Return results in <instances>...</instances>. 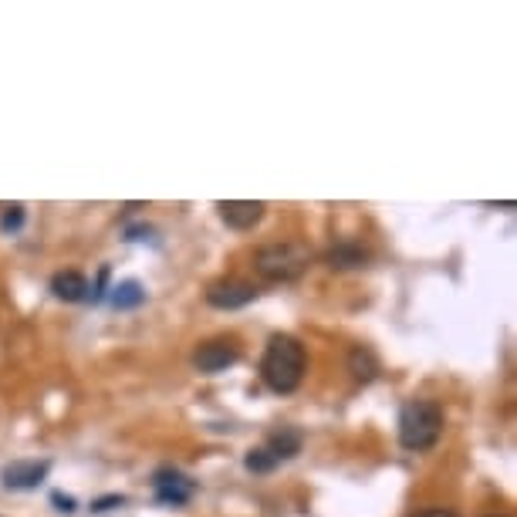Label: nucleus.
Masks as SVG:
<instances>
[{"label": "nucleus", "instance_id": "obj_6", "mask_svg": "<svg viewBox=\"0 0 517 517\" xmlns=\"http://www.w3.org/2000/svg\"><path fill=\"white\" fill-rule=\"evenodd\" d=\"M153 487H156V501L159 504H169V507H183L190 504L196 484L190 477H183L180 470H159L153 477Z\"/></svg>", "mask_w": 517, "mask_h": 517}, {"label": "nucleus", "instance_id": "obj_8", "mask_svg": "<svg viewBox=\"0 0 517 517\" xmlns=\"http://www.w3.org/2000/svg\"><path fill=\"white\" fill-rule=\"evenodd\" d=\"M217 210H220V220H224L227 227L251 230L254 224H261L267 207L261 200H224V203H217Z\"/></svg>", "mask_w": 517, "mask_h": 517}, {"label": "nucleus", "instance_id": "obj_15", "mask_svg": "<svg viewBox=\"0 0 517 517\" xmlns=\"http://www.w3.org/2000/svg\"><path fill=\"white\" fill-rule=\"evenodd\" d=\"M21 224H24V207H21V203H14V207H7L4 217H0V230L14 234V230H21Z\"/></svg>", "mask_w": 517, "mask_h": 517}, {"label": "nucleus", "instance_id": "obj_16", "mask_svg": "<svg viewBox=\"0 0 517 517\" xmlns=\"http://www.w3.org/2000/svg\"><path fill=\"white\" fill-rule=\"evenodd\" d=\"M51 504H55V507H58V511H61V514H75V511H78L75 497L61 494V490H55V494H51Z\"/></svg>", "mask_w": 517, "mask_h": 517}, {"label": "nucleus", "instance_id": "obj_3", "mask_svg": "<svg viewBox=\"0 0 517 517\" xmlns=\"http://www.w3.org/2000/svg\"><path fill=\"white\" fill-rule=\"evenodd\" d=\"M308 264L311 254L301 244H267L254 254V271L271 284L298 281L308 271Z\"/></svg>", "mask_w": 517, "mask_h": 517}, {"label": "nucleus", "instance_id": "obj_13", "mask_svg": "<svg viewBox=\"0 0 517 517\" xmlns=\"http://www.w3.org/2000/svg\"><path fill=\"white\" fill-rule=\"evenodd\" d=\"M146 301V291H142L139 281H122L112 288V305L119 311H129V308H139Z\"/></svg>", "mask_w": 517, "mask_h": 517}, {"label": "nucleus", "instance_id": "obj_2", "mask_svg": "<svg viewBox=\"0 0 517 517\" xmlns=\"http://www.w3.org/2000/svg\"><path fill=\"white\" fill-rule=\"evenodd\" d=\"M443 433V409L433 403V399H413V403L403 406L399 413V443L403 450L423 453L436 447Z\"/></svg>", "mask_w": 517, "mask_h": 517}, {"label": "nucleus", "instance_id": "obj_5", "mask_svg": "<svg viewBox=\"0 0 517 517\" xmlns=\"http://www.w3.org/2000/svg\"><path fill=\"white\" fill-rule=\"evenodd\" d=\"M237 359H240V349L234 338H210V342H203L200 349H196L193 365L200 372H224Z\"/></svg>", "mask_w": 517, "mask_h": 517}, {"label": "nucleus", "instance_id": "obj_11", "mask_svg": "<svg viewBox=\"0 0 517 517\" xmlns=\"http://www.w3.org/2000/svg\"><path fill=\"white\" fill-rule=\"evenodd\" d=\"M301 443H305V436L301 430H294V426H278V430L267 433V453H271L274 460H291L294 453H301Z\"/></svg>", "mask_w": 517, "mask_h": 517}, {"label": "nucleus", "instance_id": "obj_14", "mask_svg": "<svg viewBox=\"0 0 517 517\" xmlns=\"http://www.w3.org/2000/svg\"><path fill=\"white\" fill-rule=\"evenodd\" d=\"M244 467L251 470V474H271V470L278 467V460H274L264 447H254V450H247Z\"/></svg>", "mask_w": 517, "mask_h": 517}, {"label": "nucleus", "instance_id": "obj_9", "mask_svg": "<svg viewBox=\"0 0 517 517\" xmlns=\"http://www.w3.org/2000/svg\"><path fill=\"white\" fill-rule=\"evenodd\" d=\"M325 264L332 271H355V267L369 264V251L362 244H355V240H338V244L325 251Z\"/></svg>", "mask_w": 517, "mask_h": 517}, {"label": "nucleus", "instance_id": "obj_19", "mask_svg": "<svg viewBox=\"0 0 517 517\" xmlns=\"http://www.w3.org/2000/svg\"><path fill=\"white\" fill-rule=\"evenodd\" d=\"M490 517H501V514H490Z\"/></svg>", "mask_w": 517, "mask_h": 517}, {"label": "nucleus", "instance_id": "obj_17", "mask_svg": "<svg viewBox=\"0 0 517 517\" xmlns=\"http://www.w3.org/2000/svg\"><path fill=\"white\" fill-rule=\"evenodd\" d=\"M122 504H126V497L109 494V497H98V501L92 504V511H112V507H122Z\"/></svg>", "mask_w": 517, "mask_h": 517}, {"label": "nucleus", "instance_id": "obj_18", "mask_svg": "<svg viewBox=\"0 0 517 517\" xmlns=\"http://www.w3.org/2000/svg\"><path fill=\"white\" fill-rule=\"evenodd\" d=\"M416 517H457L453 511H443V507H436V511H423V514H416Z\"/></svg>", "mask_w": 517, "mask_h": 517}, {"label": "nucleus", "instance_id": "obj_12", "mask_svg": "<svg viewBox=\"0 0 517 517\" xmlns=\"http://www.w3.org/2000/svg\"><path fill=\"white\" fill-rule=\"evenodd\" d=\"M349 372L355 382H372L379 376V359L372 355V349H365V345H355V349L349 352Z\"/></svg>", "mask_w": 517, "mask_h": 517}, {"label": "nucleus", "instance_id": "obj_4", "mask_svg": "<svg viewBox=\"0 0 517 517\" xmlns=\"http://www.w3.org/2000/svg\"><path fill=\"white\" fill-rule=\"evenodd\" d=\"M257 284L251 281H240V278H224V281H213L207 288V305L220 308V311H234L257 301Z\"/></svg>", "mask_w": 517, "mask_h": 517}, {"label": "nucleus", "instance_id": "obj_10", "mask_svg": "<svg viewBox=\"0 0 517 517\" xmlns=\"http://www.w3.org/2000/svg\"><path fill=\"white\" fill-rule=\"evenodd\" d=\"M51 291H55L58 301H68V305H75V301H85L92 288H88V278L78 271H61L51 278Z\"/></svg>", "mask_w": 517, "mask_h": 517}, {"label": "nucleus", "instance_id": "obj_1", "mask_svg": "<svg viewBox=\"0 0 517 517\" xmlns=\"http://www.w3.org/2000/svg\"><path fill=\"white\" fill-rule=\"evenodd\" d=\"M305 345L291 335H274L264 349V359H261V379L264 386L278 396H288L301 386L305 379Z\"/></svg>", "mask_w": 517, "mask_h": 517}, {"label": "nucleus", "instance_id": "obj_7", "mask_svg": "<svg viewBox=\"0 0 517 517\" xmlns=\"http://www.w3.org/2000/svg\"><path fill=\"white\" fill-rule=\"evenodd\" d=\"M44 477H48V460H14L0 470L7 490H34Z\"/></svg>", "mask_w": 517, "mask_h": 517}]
</instances>
